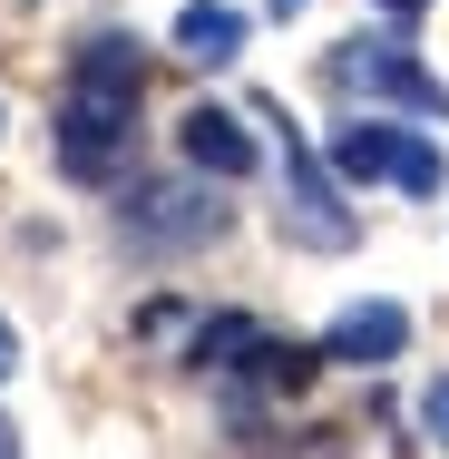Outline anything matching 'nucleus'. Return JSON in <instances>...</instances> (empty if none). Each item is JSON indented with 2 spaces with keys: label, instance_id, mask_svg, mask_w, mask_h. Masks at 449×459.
<instances>
[{
  "label": "nucleus",
  "instance_id": "13",
  "mask_svg": "<svg viewBox=\"0 0 449 459\" xmlns=\"http://www.w3.org/2000/svg\"><path fill=\"white\" fill-rule=\"evenodd\" d=\"M0 459H20V430H10V420H0Z\"/></svg>",
  "mask_w": 449,
  "mask_h": 459
},
{
  "label": "nucleus",
  "instance_id": "11",
  "mask_svg": "<svg viewBox=\"0 0 449 459\" xmlns=\"http://www.w3.org/2000/svg\"><path fill=\"white\" fill-rule=\"evenodd\" d=\"M20 371V333H10V313H0V381Z\"/></svg>",
  "mask_w": 449,
  "mask_h": 459
},
{
  "label": "nucleus",
  "instance_id": "5",
  "mask_svg": "<svg viewBox=\"0 0 449 459\" xmlns=\"http://www.w3.org/2000/svg\"><path fill=\"white\" fill-rule=\"evenodd\" d=\"M410 352V313L401 303H342L332 313V333H323V362H352V371H381V362H401Z\"/></svg>",
  "mask_w": 449,
  "mask_h": 459
},
{
  "label": "nucleus",
  "instance_id": "2",
  "mask_svg": "<svg viewBox=\"0 0 449 459\" xmlns=\"http://www.w3.org/2000/svg\"><path fill=\"white\" fill-rule=\"evenodd\" d=\"M273 147H283V225H293V245L342 255V245L361 235V215H342V177L303 147V127H293V117H283V137H273Z\"/></svg>",
  "mask_w": 449,
  "mask_h": 459
},
{
  "label": "nucleus",
  "instance_id": "7",
  "mask_svg": "<svg viewBox=\"0 0 449 459\" xmlns=\"http://www.w3.org/2000/svg\"><path fill=\"white\" fill-rule=\"evenodd\" d=\"M391 157H401V127H391V117H342V127L323 137V167H332L342 186L391 177Z\"/></svg>",
  "mask_w": 449,
  "mask_h": 459
},
{
  "label": "nucleus",
  "instance_id": "9",
  "mask_svg": "<svg viewBox=\"0 0 449 459\" xmlns=\"http://www.w3.org/2000/svg\"><path fill=\"white\" fill-rule=\"evenodd\" d=\"M391 177L410 186V195H440V186H449V157L430 147V137H401V157H391Z\"/></svg>",
  "mask_w": 449,
  "mask_h": 459
},
{
  "label": "nucleus",
  "instance_id": "10",
  "mask_svg": "<svg viewBox=\"0 0 449 459\" xmlns=\"http://www.w3.org/2000/svg\"><path fill=\"white\" fill-rule=\"evenodd\" d=\"M420 430H430V440H440V450H449V371H440V381H430V391H420Z\"/></svg>",
  "mask_w": 449,
  "mask_h": 459
},
{
  "label": "nucleus",
  "instance_id": "4",
  "mask_svg": "<svg viewBox=\"0 0 449 459\" xmlns=\"http://www.w3.org/2000/svg\"><path fill=\"white\" fill-rule=\"evenodd\" d=\"M127 225V245H215L225 235V205H215V186H137V205L117 215Z\"/></svg>",
  "mask_w": 449,
  "mask_h": 459
},
{
  "label": "nucleus",
  "instance_id": "1",
  "mask_svg": "<svg viewBox=\"0 0 449 459\" xmlns=\"http://www.w3.org/2000/svg\"><path fill=\"white\" fill-rule=\"evenodd\" d=\"M137 79H147L137 39H117V30L79 39L69 108H59V177L69 186H108L127 167V147H137Z\"/></svg>",
  "mask_w": 449,
  "mask_h": 459
},
{
  "label": "nucleus",
  "instance_id": "3",
  "mask_svg": "<svg viewBox=\"0 0 449 459\" xmlns=\"http://www.w3.org/2000/svg\"><path fill=\"white\" fill-rule=\"evenodd\" d=\"M332 79H342L352 98H381V108H401V117H440V127H449V89L401 49V39H342Z\"/></svg>",
  "mask_w": 449,
  "mask_h": 459
},
{
  "label": "nucleus",
  "instance_id": "14",
  "mask_svg": "<svg viewBox=\"0 0 449 459\" xmlns=\"http://www.w3.org/2000/svg\"><path fill=\"white\" fill-rule=\"evenodd\" d=\"M293 10H303V0H273V20H293Z\"/></svg>",
  "mask_w": 449,
  "mask_h": 459
},
{
  "label": "nucleus",
  "instance_id": "8",
  "mask_svg": "<svg viewBox=\"0 0 449 459\" xmlns=\"http://www.w3.org/2000/svg\"><path fill=\"white\" fill-rule=\"evenodd\" d=\"M177 49L195 69H225V59L245 49V10H235V0H186L177 10Z\"/></svg>",
  "mask_w": 449,
  "mask_h": 459
},
{
  "label": "nucleus",
  "instance_id": "6",
  "mask_svg": "<svg viewBox=\"0 0 449 459\" xmlns=\"http://www.w3.org/2000/svg\"><path fill=\"white\" fill-rule=\"evenodd\" d=\"M177 147H186V167H195V177H215V186H235V177H255V167H264V147L245 137V117H235V108H186V117H177Z\"/></svg>",
  "mask_w": 449,
  "mask_h": 459
},
{
  "label": "nucleus",
  "instance_id": "12",
  "mask_svg": "<svg viewBox=\"0 0 449 459\" xmlns=\"http://www.w3.org/2000/svg\"><path fill=\"white\" fill-rule=\"evenodd\" d=\"M381 10H391V20H401V30H410V20H420V10H430V0H381Z\"/></svg>",
  "mask_w": 449,
  "mask_h": 459
}]
</instances>
